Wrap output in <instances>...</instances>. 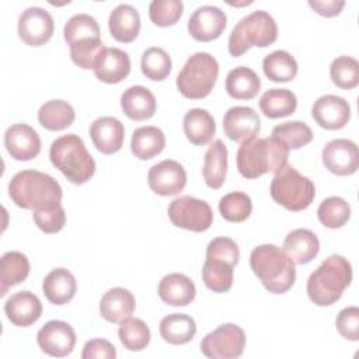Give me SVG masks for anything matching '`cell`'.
Listing matches in <instances>:
<instances>
[{
    "instance_id": "cell-1",
    "label": "cell",
    "mask_w": 359,
    "mask_h": 359,
    "mask_svg": "<svg viewBox=\"0 0 359 359\" xmlns=\"http://www.w3.org/2000/svg\"><path fill=\"white\" fill-rule=\"evenodd\" d=\"M289 149L276 137H252L241 143L236 163L238 172L248 180L266 172H278L287 164Z\"/></svg>"
},
{
    "instance_id": "cell-2",
    "label": "cell",
    "mask_w": 359,
    "mask_h": 359,
    "mask_svg": "<svg viewBox=\"0 0 359 359\" xmlns=\"http://www.w3.org/2000/svg\"><path fill=\"white\" fill-rule=\"evenodd\" d=\"M250 265L264 287L273 293H286L296 280L294 262L275 244H261L251 251Z\"/></svg>"
},
{
    "instance_id": "cell-3",
    "label": "cell",
    "mask_w": 359,
    "mask_h": 359,
    "mask_svg": "<svg viewBox=\"0 0 359 359\" xmlns=\"http://www.w3.org/2000/svg\"><path fill=\"white\" fill-rule=\"evenodd\" d=\"M352 265L338 254L325 258L307 279V296L317 306H331L351 285Z\"/></svg>"
},
{
    "instance_id": "cell-4",
    "label": "cell",
    "mask_w": 359,
    "mask_h": 359,
    "mask_svg": "<svg viewBox=\"0 0 359 359\" xmlns=\"http://www.w3.org/2000/svg\"><path fill=\"white\" fill-rule=\"evenodd\" d=\"M8 195L18 208L34 210L48 203L60 202L63 191L52 175L36 170H22L11 178Z\"/></svg>"
},
{
    "instance_id": "cell-5",
    "label": "cell",
    "mask_w": 359,
    "mask_h": 359,
    "mask_svg": "<svg viewBox=\"0 0 359 359\" xmlns=\"http://www.w3.org/2000/svg\"><path fill=\"white\" fill-rule=\"evenodd\" d=\"M49 158L72 184L87 182L95 172V161L76 133L55 139L49 149Z\"/></svg>"
},
{
    "instance_id": "cell-6",
    "label": "cell",
    "mask_w": 359,
    "mask_h": 359,
    "mask_svg": "<svg viewBox=\"0 0 359 359\" xmlns=\"http://www.w3.org/2000/svg\"><path fill=\"white\" fill-rule=\"evenodd\" d=\"M276 38L278 25L273 17L264 10H255L234 25L227 43L229 53L238 57L251 46L266 48L272 45Z\"/></svg>"
},
{
    "instance_id": "cell-7",
    "label": "cell",
    "mask_w": 359,
    "mask_h": 359,
    "mask_svg": "<svg viewBox=\"0 0 359 359\" xmlns=\"http://www.w3.org/2000/svg\"><path fill=\"white\" fill-rule=\"evenodd\" d=\"M219 76V63L208 52L191 55L175 79L178 91L189 100H201L210 94Z\"/></svg>"
},
{
    "instance_id": "cell-8",
    "label": "cell",
    "mask_w": 359,
    "mask_h": 359,
    "mask_svg": "<svg viewBox=\"0 0 359 359\" xmlns=\"http://www.w3.org/2000/svg\"><path fill=\"white\" fill-rule=\"evenodd\" d=\"M269 192L272 199L290 212L304 210L316 196L313 181L302 175L293 165L286 164L272 178Z\"/></svg>"
},
{
    "instance_id": "cell-9",
    "label": "cell",
    "mask_w": 359,
    "mask_h": 359,
    "mask_svg": "<svg viewBox=\"0 0 359 359\" xmlns=\"http://www.w3.org/2000/svg\"><path fill=\"white\" fill-rule=\"evenodd\" d=\"M167 213L175 227L195 233L208 230L213 223V212L209 203L189 195L171 201Z\"/></svg>"
},
{
    "instance_id": "cell-10",
    "label": "cell",
    "mask_w": 359,
    "mask_h": 359,
    "mask_svg": "<svg viewBox=\"0 0 359 359\" xmlns=\"http://www.w3.org/2000/svg\"><path fill=\"white\" fill-rule=\"evenodd\" d=\"M244 348L245 334L233 323L219 325L201 341V352L209 359H237Z\"/></svg>"
},
{
    "instance_id": "cell-11",
    "label": "cell",
    "mask_w": 359,
    "mask_h": 359,
    "mask_svg": "<svg viewBox=\"0 0 359 359\" xmlns=\"http://www.w3.org/2000/svg\"><path fill=\"white\" fill-rule=\"evenodd\" d=\"M53 18L42 7L25 8L17 22L20 39L29 46H42L53 35Z\"/></svg>"
},
{
    "instance_id": "cell-12",
    "label": "cell",
    "mask_w": 359,
    "mask_h": 359,
    "mask_svg": "<svg viewBox=\"0 0 359 359\" xmlns=\"http://www.w3.org/2000/svg\"><path fill=\"white\" fill-rule=\"evenodd\" d=\"M36 342L43 353L53 358H65L74 349L76 332L70 324L50 320L38 331Z\"/></svg>"
},
{
    "instance_id": "cell-13",
    "label": "cell",
    "mask_w": 359,
    "mask_h": 359,
    "mask_svg": "<svg viewBox=\"0 0 359 359\" xmlns=\"http://www.w3.org/2000/svg\"><path fill=\"white\" fill-rule=\"evenodd\" d=\"M324 167L335 175H351L359 167V150L355 142L349 139H334L323 147L321 153Z\"/></svg>"
},
{
    "instance_id": "cell-14",
    "label": "cell",
    "mask_w": 359,
    "mask_h": 359,
    "mask_svg": "<svg viewBox=\"0 0 359 359\" xmlns=\"http://www.w3.org/2000/svg\"><path fill=\"white\" fill-rule=\"evenodd\" d=\"M147 184L160 196L178 195L187 185V171L175 160H163L149 170Z\"/></svg>"
},
{
    "instance_id": "cell-15",
    "label": "cell",
    "mask_w": 359,
    "mask_h": 359,
    "mask_svg": "<svg viewBox=\"0 0 359 359\" xmlns=\"http://www.w3.org/2000/svg\"><path fill=\"white\" fill-rule=\"evenodd\" d=\"M227 24L226 13L216 6L198 7L188 20L189 35L199 42H210L217 39Z\"/></svg>"
},
{
    "instance_id": "cell-16",
    "label": "cell",
    "mask_w": 359,
    "mask_h": 359,
    "mask_svg": "<svg viewBox=\"0 0 359 359\" xmlns=\"http://www.w3.org/2000/svg\"><path fill=\"white\" fill-rule=\"evenodd\" d=\"M313 119L324 129H342L351 118V107L348 101L339 95L325 94L318 97L311 107Z\"/></svg>"
},
{
    "instance_id": "cell-17",
    "label": "cell",
    "mask_w": 359,
    "mask_h": 359,
    "mask_svg": "<svg viewBox=\"0 0 359 359\" xmlns=\"http://www.w3.org/2000/svg\"><path fill=\"white\" fill-rule=\"evenodd\" d=\"M4 146L14 160L28 161L41 153V137L32 126L14 123L4 132Z\"/></svg>"
},
{
    "instance_id": "cell-18",
    "label": "cell",
    "mask_w": 359,
    "mask_h": 359,
    "mask_svg": "<svg viewBox=\"0 0 359 359\" xmlns=\"http://www.w3.org/2000/svg\"><path fill=\"white\" fill-rule=\"evenodd\" d=\"M261 129V119L251 107H231L223 118L224 135L233 140L243 143L258 135Z\"/></svg>"
},
{
    "instance_id": "cell-19",
    "label": "cell",
    "mask_w": 359,
    "mask_h": 359,
    "mask_svg": "<svg viewBox=\"0 0 359 359\" xmlns=\"http://www.w3.org/2000/svg\"><path fill=\"white\" fill-rule=\"evenodd\" d=\"M95 77L107 84H116L130 73V57L119 48H104L94 63Z\"/></svg>"
},
{
    "instance_id": "cell-20",
    "label": "cell",
    "mask_w": 359,
    "mask_h": 359,
    "mask_svg": "<svg viewBox=\"0 0 359 359\" xmlns=\"http://www.w3.org/2000/svg\"><path fill=\"white\" fill-rule=\"evenodd\" d=\"M4 313L11 324L17 327H29L39 320L42 314V303L32 292L21 290L7 299L4 303Z\"/></svg>"
},
{
    "instance_id": "cell-21",
    "label": "cell",
    "mask_w": 359,
    "mask_h": 359,
    "mask_svg": "<svg viewBox=\"0 0 359 359\" xmlns=\"http://www.w3.org/2000/svg\"><path fill=\"white\" fill-rule=\"evenodd\" d=\"M93 144L102 154H114L121 150L125 139L123 123L115 116L97 118L90 125Z\"/></svg>"
},
{
    "instance_id": "cell-22",
    "label": "cell",
    "mask_w": 359,
    "mask_h": 359,
    "mask_svg": "<svg viewBox=\"0 0 359 359\" xmlns=\"http://www.w3.org/2000/svg\"><path fill=\"white\" fill-rule=\"evenodd\" d=\"M157 293L165 304L184 307V306H188L191 302H194L196 296V287L187 275L180 272H172L165 275L160 280Z\"/></svg>"
},
{
    "instance_id": "cell-23",
    "label": "cell",
    "mask_w": 359,
    "mask_h": 359,
    "mask_svg": "<svg viewBox=\"0 0 359 359\" xmlns=\"http://www.w3.org/2000/svg\"><path fill=\"white\" fill-rule=\"evenodd\" d=\"M121 108L132 121L150 119L157 108L154 94L144 86H132L121 95Z\"/></svg>"
},
{
    "instance_id": "cell-24",
    "label": "cell",
    "mask_w": 359,
    "mask_h": 359,
    "mask_svg": "<svg viewBox=\"0 0 359 359\" xmlns=\"http://www.w3.org/2000/svg\"><path fill=\"white\" fill-rule=\"evenodd\" d=\"M108 28L114 39L129 43L140 32L139 11L130 4H118L108 17Z\"/></svg>"
},
{
    "instance_id": "cell-25",
    "label": "cell",
    "mask_w": 359,
    "mask_h": 359,
    "mask_svg": "<svg viewBox=\"0 0 359 359\" xmlns=\"http://www.w3.org/2000/svg\"><path fill=\"white\" fill-rule=\"evenodd\" d=\"M282 250L294 264H309L320 251V240L309 229H296L285 237Z\"/></svg>"
},
{
    "instance_id": "cell-26",
    "label": "cell",
    "mask_w": 359,
    "mask_h": 359,
    "mask_svg": "<svg viewBox=\"0 0 359 359\" xmlns=\"http://www.w3.org/2000/svg\"><path fill=\"white\" fill-rule=\"evenodd\" d=\"M136 300L132 292L123 287H112L104 293L100 302V314L109 323H122L133 314Z\"/></svg>"
},
{
    "instance_id": "cell-27",
    "label": "cell",
    "mask_w": 359,
    "mask_h": 359,
    "mask_svg": "<svg viewBox=\"0 0 359 359\" xmlns=\"http://www.w3.org/2000/svg\"><path fill=\"white\" fill-rule=\"evenodd\" d=\"M77 290L74 275L66 268L52 269L42 282V292L45 297L56 306L69 303Z\"/></svg>"
},
{
    "instance_id": "cell-28",
    "label": "cell",
    "mask_w": 359,
    "mask_h": 359,
    "mask_svg": "<svg viewBox=\"0 0 359 359\" xmlns=\"http://www.w3.org/2000/svg\"><path fill=\"white\" fill-rule=\"evenodd\" d=\"M202 174L205 184L212 189H219L224 184L227 174V147L220 139H216L208 147L203 157Z\"/></svg>"
},
{
    "instance_id": "cell-29",
    "label": "cell",
    "mask_w": 359,
    "mask_h": 359,
    "mask_svg": "<svg viewBox=\"0 0 359 359\" xmlns=\"http://www.w3.org/2000/svg\"><path fill=\"white\" fill-rule=\"evenodd\" d=\"M182 128L187 139L195 146L208 144L215 132L216 123L209 111L202 108H192L184 115Z\"/></svg>"
},
{
    "instance_id": "cell-30",
    "label": "cell",
    "mask_w": 359,
    "mask_h": 359,
    "mask_svg": "<svg viewBox=\"0 0 359 359\" xmlns=\"http://www.w3.org/2000/svg\"><path fill=\"white\" fill-rule=\"evenodd\" d=\"M29 261L25 254L20 251H7L0 259V296L21 282L29 275Z\"/></svg>"
},
{
    "instance_id": "cell-31",
    "label": "cell",
    "mask_w": 359,
    "mask_h": 359,
    "mask_svg": "<svg viewBox=\"0 0 359 359\" xmlns=\"http://www.w3.org/2000/svg\"><path fill=\"white\" fill-rule=\"evenodd\" d=\"M196 334L195 320L182 313H172L161 318L160 335L171 345H184L189 342Z\"/></svg>"
},
{
    "instance_id": "cell-32",
    "label": "cell",
    "mask_w": 359,
    "mask_h": 359,
    "mask_svg": "<svg viewBox=\"0 0 359 359\" xmlns=\"http://www.w3.org/2000/svg\"><path fill=\"white\" fill-rule=\"evenodd\" d=\"M165 147V136L157 126H140L130 139V150L139 160H150Z\"/></svg>"
},
{
    "instance_id": "cell-33",
    "label": "cell",
    "mask_w": 359,
    "mask_h": 359,
    "mask_svg": "<svg viewBox=\"0 0 359 359\" xmlns=\"http://www.w3.org/2000/svg\"><path fill=\"white\" fill-rule=\"evenodd\" d=\"M259 88L258 74L247 66L231 69L226 77V91L234 100H251L259 93Z\"/></svg>"
},
{
    "instance_id": "cell-34",
    "label": "cell",
    "mask_w": 359,
    "mask_h": 359,
    "mask_svg": "<svg viewBox=\"0 0 359 359\" xmlns=\"http://www.w3.org/2000/svg\"><path fill=\"white\" fill-rule=\"evenodd\" d=\"M261 112L271 119L292 115L297 108L296 94L287 88H269L259 98Z\"/></svg>"
},
{
    "instance_id": "cell-35",
    "label": "cell",
    "mask_w": 359,
    "mask_h": 359,
    "mask_svg": "<svg viewBox=\"0 0 359 359\" xmlns=\"http://www.w3.org/2000/svg\"><path fill=\"white\" fill-rule=\"evenodd\" d=\"M76 118L74 108L63 100H50L38 109V121L48 130L59 132L67 129Z\"/></svg>"
},
{
    "instance_id": "cell-36",
    "label": "cell",
    "mask_w": 359,
    "mask_h": 359,
    "mask_svg": "<svg viewBox=\"0 0 359 359\" xmlns=\"http://www.w3.org/2000/svg\"><path fill=\"white\" fill-rule=\"evenodd\" d=\"M234 266L220 258H206L202 266L205 286L215 293H226L233 286Z\"/></svg>"
},
{
    "instance_id": "cell-37",
    "label": "cell",
    "mask_w": 359,
    "mask_h": 359,
    "mask_svg": "<svg viewBox=\"0 0 359 359\" xmlns=\"http://www.w3.org/2000/svg\"><path fill=\"white\" fill-rule=\"evenodd\" d=\"M262 69L269 80L287 83L296 77L299 66L296 59L287 50L278 49L264 57Z\"/></svg>"
},
{
    "instance_id": "cell-38",
    "label": "cell",
    "mask_w": 359,
    "mask_h": 359,
    "mask_svg": "<svg viewBox=\"0 0 359 359\" xmlns=\"http://www.w3.org/2000/svg\"><path fill=\"white\" fill-rule=\"evenodd\" d=\"M63 36L67 45L88 39H101V31L97 20L88 14L80 13L72 15L63 28Z\"/></svg>"
},
{
    "instance_id": "cell-39",
    "label": "cell",
    "mask_w": 359,
    "mask_h": 359,
    "mask_svg": "<svg viewBox=\"0 0 359 359\" xmlns=\"http://www.w3.org/2000/svg\"><path fill=\"white\" fill-rule=\"evenodd\" d=\"M118 337L123 348L132 352H139L149 345L151 334L143 320L136 317H128L126 320L119 323Z\"/></svg>"
},
{
    "instance_id": "cell-40",
    "label": "cell",
    "mask_w": 359,
    "mask_h": 359,
    "mask_svg": "<svg viewBox=\"0 0 359 359\" xmlns=\"http://www.w3.org/2000/svg\"><path fill=\"white\" fill-rule=\"evenodd\" d=\"M272 136L280 140L289 150H297L313 140V132L306 122L289 121L276 125Z\"/></svg>"
},
{
    "instance_id": "cell-41",
    "label": "cell",
    "mask_w": 359,
    "mask_h": 359,
    "mask_svg": "<svg viewBox=\"0 0 359 359\" xmlns=\"http://www.w3.org/2000/svg\"><path fill=\"white\" fill-rule=\"evenodd\" d=\"M142 73L153 80V81H161L168 77L172 69V62L170 55L158 46H151L146 49L142 55L140 60Z\"/></svg>"
},
{
    "instance_id": "cell-42",
    "label": "cell",
    "mask_w": 359,
    "mask_h": 359,
    "mask_svg": "<svg viewBox=\"0 0 359 359\" xmlns=\"http://www.w3.org/2000/svg\"><path fill=\"white\" fill-rule=\"evenodd\" d=\"M317 217L323 226L328 229H339L349 220L351 206L341 196H330L320 203Z\"/></svg>"
},
{
    "instance_id": "cell-43",
    "label": "cell",
    "mask_w": 359,
    "mask_h": 359,
    "mask_svg": "<svg viewBox=\"0 0 359 359\" xmlns=\"http://www.w3.org/2000/svg\"><path fill=\"white\" fill-rule=\"evenodd\" d=\"M219 212L222 217L231 223H240L250 217L252 212L251 198L240 191L226 194L219 201Z\"/></svg>"
},
{
    "instance_id": "cell-44",
    "label": "cell",
    "mask_w": 359,
    "mask_h": 359,
    "mask_svg": "<svg viewBox=\"0 0 359 359\" xmlns=\"http://www.w3.org/2000/svg\"><path fill=\"white\" fill-rule=\"evenodd\" d=\"M332 83L342 90H352L359 84V63L351 56H338L330 66Z\"/></svg>"
},
{
    "instance_id": "cell-45",
    "label": "cell",
    "mask_w": 359,
    "mask_h": 359,
    "mask_svg": "<svg viewBox=\"0 0 359 359\" xmlns=\"http://www.w3.org/2000/svg\"><path fill=\"white\" fill-rule=\"evenodd\" d=\"M32 217L36 227L46 234L60 231L66 223V213L60 202L48 203L34 209Z\"/></svg>"
},
{
    "instance_id": "cell-46",
    "label": "cell",
    "mask_w": 359,
    "mask_h": 359,
    "mask_svg": "<svg viewBox=\"0 0 359 359\" xmlns=\"http://www.w3.org/2000/svg\"><path fill=\"white\" fill-rule=\"evenodd\" d=\"M184 4L181 0H153L149 4V17L157 27H171L182 15Z\"/></svg>"
},
{
    "instance_id": "cell-47",
    "label": "cell",
    "mask_w": 359,
    "mask_h": 359,
    "mask_svg": "<svg viewBox=\"0 0 359 359\" xmlns=\"http://www.w3.org/2000/svg\"><path fill=\"white\" fill-rule=\"evenodd\" d=\"M104 48L105 46L101 39L81 41V42H77V43H73L69 46L70 57H72L73 63L84 70L94 67V63Z\"/></svg>"
},
{
    "instance_id": "cell-48",
    "label": "cell",
    "mask_w": 359,
    "mask_h": 359,
    "mask_svg": "<svg viewBox=\"0 0 359 359\" xmlns=\"http://www.w3.org/2000/svg\"><path fill=\"white\" fill-rule=\"evenodd\" d=\"M206 258H220L236 266L238 264L240 250L233 238L216 237L210 240L206 247Z\"/></svg>"
},
{
    "instance_id": "cell-49",
    "label": "cell",
    "mask_w": 359,
    "mask_h": 359,
    "mask_svg": "<svg viewBox=\"0 0 359 359\" xmlns=\"http://www.w3.org/2000/svg\"><path fill=\"white\" fill-rule=\"evenodd\" d=\"M335 325L341 337L349 341L359 339V309L356 306L345 307L339 311Z\"/></svg>"
},
{
    "instance_id": "cell-50",
    "label": "cell",
    "mask_w": 359,
    "mask_h": 359,
    "mask_svg": "<svg viewBox=\"0 0 359 359\" xmlns=\"http://www.w3.org/2000/svg\"><path fill=\"white\" fill-rule=\"evenodd\" d=\"M83 359H115L116 351L115 346L104 338H95L86 342L83 352Z\"/></svg>"
},
{
    "instance_id": "cell-51",
    "label": "cell",
    "mask_w": 359,
    "mask_h": 359,
    "mask_svg": "<svg viewBox=\"0 0 359 359\" xmlns=\"http://www.w3.org/2000/svg\"><path fill=\"white\" fill-rule=\"evenodd\" d=\"M309 6L323 17H335L338 15L344 6V0H309Z\"/></svg>"
}]
</instances>
